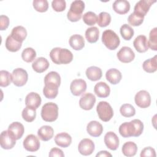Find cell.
I'll return each instance as SVG.
<instances>
[{
    "instance_id": "cell-1",
    "label": "cell",
    "mask_w": 157,
    "mask_h": 157,
    "mask_svg": "<svg viewBox=\"0 0 157 157\" xmlns=\"http://www.w3.org/2000/svg\"><path fill=\"white\" fill-rule=\"evenodd\" d=\"M144 130L143 123L138 119H134L129 122H124L119 127L120 135L124 137H138L141 135Z\"/></svg>"
},
{
    "instance_id": "cell-2",
    "label": "cell",
    "mask_w": 157,
    "mask_h": 157,
    "mask_svg": "<svg viewBox=\"0 0 157 157\" xmlns=\"http://www.w3.org/2000/svg\"><path fill=\"white\" fill-rule=\"evenodd\" d=\"M50 57L56 64H69L73 59V55L69 50L60 47L53 48L50 52Z\"/></svg>"
},
{
    "instance_id": "cell-3",
    "label": "cell",
    "mask_w": 157,
    "mask_h": 157,
    "mask_svg": "<svg viewBox=\"0 0 157 157\" xmlns=\"http://www.w3.org/2000/svg\"><path fill=\"white\" fill-rule=\"evenodd\" d=\"M58 117V107L53 102L45 104L41 110V117L43 120L47 122H53Z\"/></svg>"
},
{
    "instance_id": "cell-4",
    "label": "cell",
    "mask_w": 157,
    "mask_h": 157,
    "mask_svg": "<svg viewBox=\"0 0 157 157\" xmlns=\"http://www.w3.org/2000/svg\"><path fill=\"white\" fill-rule=\"evenodd\" d=\"M85 9V3L81 0L74 1L71 4L69 10L67 12V17L72 22H75L80 20L82 15Z\"/></svg>"
},
{
    "instance_id": "cell-5",
    "label": "cell",
    "mask_w": 157,
    "mask_h": 157,
    "mask_svg": "<svg viewBox=\"0 0 157 157\" xmlns=\"http://www.w3.org/2000/svg\"><path fill=\"white\" fill-rule=\"evenodd\" d=\"M102 42L110 50H115L120 45V40L118 35L111 29L105 30L102 35Z\"/></svg>"
},
{
    "instance_id": "cell-6",
    "label": "cell",
    "mask_w": 157,
    "mask_h": 157,
    "mask_svg": "<svg viewBox=\"0 0 157 157\" xmlns=\"http://www.w3.org/2000/svg\"><path fill=\"white\" fill-rule=\"evenodd\" d=\"M99 118L104 122H107L112 118L113 111L111 105L106 101H100L96 107Z\"/></svg>"
},
{
    "instance_id": "cell-7",
    "label": "cell",
    "mask_w": 157,
    "mask_h": 157,
    "mask_svg": "<svg viewBox=\"0 0 157 157\" xmlns=\"http://www.w3.org/2000/svg\"><path fill=\"white\" fill-rule=\"evenodd\" d=\"M16 144V139L13 134L9 130L2 131L0 135V144L3 149L12 148Z\"/></svg>"
},
{
    "instance_id": "cell-8",
    "label": "cell",
    "mask_w": 157,
    "mask_h": 157,
    "mask_svg": "<svg viewBox=\"0 0 157 157\" xmlns=\"http://www.w3.org/2000/svg\"><path fill=\"white\" fill-rule=\"evenodd\" d=\"M28 75L26 70L22 68L15 69L12 73V80L13 83L17 86L25 85L28 81Z\"/></svg>"
},
{
    "instance_id": "cell-9",
    "label": "cell",
    "mask_w": 157,
    "mask_h": 157,
    "mask_svg": "<svg viewBox=\"0 0 157 157\" xmlns=\"http://www.w3.org/2000/svg\"><path fill=\"white\" fill-rule=\"evenodd\" d=\"M136 104L142 109L147 108L151 104V97L149 93L145 90H140L136 93L134 98Z\"/></svg>"
},
{
    "instance_id": "cell-10",
    "label": "cell",
    "mask_w": 157,
    "mask_h": 157,
    "mask_svg": "<svg viewBox=\"0 0 157 157\" xmlns=\"http://www.w3.org/2000/svg\"><path fill=\"white\" fill-rule=\"evenodd\" d=\"M23 147L25 149L30 152L37 151L40 147V142L35 135H28L23 140Z\"/></svg>"
},
{
    "instance_id": "cell-11",
    "label": "cell",
    "mask_w": 157,
    "mask_h": 157,
    "mask_svg": "<svg viewBox=\"0 0 157 157\" xmlns=\"http://www.w3.org/2000/svg\"><path fill=\"white\" fill-rule=\"evenodd\" d=\"M94 144L90 139H83L78 144V152L84 156H88L92 154L94 150Z\"/></svg>"
},
{
    "instance_id": "cell-12",
    "label": "cell",
    "mask_w": 157,
    "mask_h": 157,
    "mask_svg": "<svg viewBox=\"0 0 157 157\" xmlns=\"http://www.w3.org/2000/svg\"><path fill=\"white\" fill-rule=\"evenodd\" d=\"M156 1L140 0L136 4L134 8V12L144 17L148 12L151 6Z\"/></svg>"
},
{
    "instance_id": "cell-13",
    "label": "cell",
    "mask_w": 157,
    "mask_h": 157,
    "mask_svg": "<svg viewBox=\"0 0 157 157\" xmlns=\"http://www.w3.org/2000/svg\"><path fill=\"white\" fill-rule=\"evenodd\" d=\"M117 56L119 61L123 63L131 62L135 58L134 52L129 47H123L117 53Z\"/></svg>"
},
{
    "instance_id": "cell-14",
    "label": "cell",
    "mask_w": 157,
    "mask_h": 157,
    "mask_svg": "<svg viewBox=\"0 0 157 157\" xmlns=\"http://www.w3.org/2000/svg\"><path fill=\"white\" fill-rule=\"evenodd\" d=\"M96 102V97L94 94L90 93H85L82 96L79 100L80 107L85 110H91Z\"/></svg>"
},
{
    "instance_id": "cell-15",
    "label": "cell",
    "mask_w": 157,
    "mask_h": 157,
    "mask_svg": "<svg viewBox=\"0 0 157 157\" xmlns=\"http://www.w3.org/2000/svg\"><path fill=\"white\" fill-rule=\"evenodd\" d=\"M70 90L74 96H80L86 90V83L83 79H75L70 85Z\"/></svg>"
},
{
    "instance_id": "cell-16",
    "label": "cell",
    "mask_w": 157,
    "mask_h": 157,
    "mask_svg": "<svg viewBox=\"0 0 157 157\" xmlns=\"http://www.w3.org/2000/svg\"><path fill=\"white\" fill-rule=\"evenodd\" d=\"M104 140L107 147L111 150H116L119 146V139L112 131H109L105 134Z\"/></svg>"
},
{
    "instance_id": "cell-17",
    "label": "cell",
    "mask_w": 157,
    "mask_h": 157,
    "mask_svg": "<svg viewBox=\"0 0 157 157\" xmlns=\"http://www.w3.org/2000/svg\"><path fill=\"white\" fill-rule=\"evenodd\" d=\"M41 98L39 94L35 92H31L28 94L25 98V104L26 106L33 109H37L41 104Z\"/></svg>"
},
{
    "instance_id": "cell-18",
    "label": "cell",
    "mask_w": 157,
    "mask_h": 157,
    "mask_svg": "<svg viewBox=\"0 0 157 157\" xmlns=\"http://www.w3.org/2000/svg\"><path fill=\"white\" fill-rule=\"evenodd\" d=\"M135 49L139 53H144L148 50V40L144 35H139L136 37L133 42Z\"/></svg>"
},
{
    "instance_id": "cell-19",
    "label": "cell",
    "mask_w": 157,
    "mask_h": 157,
    "mask_svg": "<svg viewBox=\"0 0 157 157\" xmlns=\"http://www.w3.org/2000/svg\"><path fill=\"white\" fill-rule=\"evenodd\" d=\"M88 133L93 137H99L101 135L103 131L102 124L97 121H91L86 126Z\"/></svg>"
},
{
    "instance_id": "cell-20",
    "label": "cell",
    "mask_w": 157,
    "mask_h": 157,
    "mask_svg": "<svg viewBox=\"0 0 157 157\" xmlns=\"http://www.w3.org/2000/svg\"><path fill=\"white\" fill-rule=\"evenodd\" d=\"M113 10L120 15L128 13L130 9V4L126 0H117L112 5Z\"/></svg>"
},
{
    "instance_id": "cell-21",
    "label": "cell",
    "mask_w": 157,
    "mask_h": 157,
    "mask_svg": "<svg viewBox=\"0 0 157 157\" xmlns=\"http://www.w3.org/2000/svg\"><path fill=\"white\" fill-rule=\"evenodd\" d=\"M49 66V62L44 57H39L36 58L32 64L33 70L37 73L44 72L48 68Z\"/></svg>"
},
{
    "instance_id": "cell-22",
    "label": "cell",
    "mask_w": 157,
    "mask_h": 157,
    "mask_svg": "<svg viewBox=\"0 0 157 157\" xmlns=\"http://www.w3.org/2000/svg\"><path fill=\"white\" fill-rule=\"evenodd\" d=\"M55 142L60 147L66 148L71 145L72 142V137L66 132H61L57 134L55 137Z\"/></svg>"
},
{
    "instance_id": "cell-23",
    "label": "cell",
    "mask_w": 157,
    "mask_h": 157,
    "mask_svg": "<svg viewBox=\"0 0 157 157\" xmlns=\"http://www.w3.org/2000/svg\"><path fill=\"white\" fill-rule=\"evenodd\" d=\"M94 91L99 98H107L110 94V89L106 83L100 82L95 85Z\"/></svg>"
},
{
    "instance_id": "cell-24",
    "label": "cell",
    "mask_w": 157,
    "mask_h": 157,
    "mask_svg": "<svg viewBox=\"0 0 157 157\" xmlns=\"http://www.w3.org/2000/svg\"><path fill=\"white\" fill-rule=\"evenodd\" d=\"M53 129L52 126L48 125L42 126L37 131L38 137L42 141H48L50 140L53 137Z\"/></svg>"
},
{
    "instance_id": "cell-25",
    "label": "cell",
    "mask_w": 157,
    "mask_h": 157,
    "mask_svg": "<svg viewBox=\"0 0 157 157\" xmlns=\"http://www.w3.org/2000/svg\"><path fill=\"white\" fill-rule=\"evenodd\" d=\"M10 36L15 40L22 43L27 36V31L23 26H17L12 29Z\"/></svg>"
},
{
    "instance_id": "cell-26",
    "label": "cell",
    "mask_w": 157,
    "mask_h": 157,
    "mask_svg": "<svg viewBox=\"0 0 157 157\" xmlns=\"http://www.w3.org/2000/svg\"><path fill=\"white\" fill-rule=\"evenodd\" d=\"M105 77L107 80L111 84L116 85L120 82L122 75L120 71L115 68H112L106 72Z\"/></svg>"
},
{
    "instance_id": "cell-27",
    "label": "cell",
    "mask_w": 157,
    "mask_h": 157,
    "mask_svg": "<svg viewBox=\"0 0 157 157\" xmlns=\"http://www.w3.org/2000/svg\"><path fill=\"white\" fill-rule=\"evenodd\" d=\"M70 46L75 50H80L85 46V40L81 35L74 34L69 38Z\"/></svg>"
},
{
    "instance_id": "cell-28",
    "label": "cell",
    "mask_w": 157,
    "mask_h": 157,
    "mask_svg": "<svg viewBox=\"0 0 157 157\" xmlns=\"http://www.w3.org/2000/svg\"><path fill=\"white\" fill-rule=\"evenodd\" d=\"M8 130L10 131L15 136L16 140H18L23 136L25 131L23 125L18 121L12 123L8 127Z\"/></svg>"
},
{
    "instance_id": "cell-29",
    "label": "cell",
    "mask_w": 157,
    "mask_h": 157,
    "mask_svg": "<svg viewBox=\"0 0 157 157\" xmlns=\"http://www.w3.org/2000/svg\"><path fill=\"white\" fill-rule=\"evenodd\" d=\"M87 78L91 81H97L102 77V70L96 66H90L86 70Z\"/></svg>"
},
{
    "instance_id": "cell-30",
    "label": "cell",
    "mask_w": 157,
    "mask_h": 157,
    "mask_svg": "<svg viewBox=\"0 0 157 157\" xmlns=\"http://www.w3.org/2000/svg\"><path fill=\"white\" fill-rule=\"evenodd\" d=\"M45 85L50 84L59 86L61 83V77L59 74L55 71L48 72L44 77Z\"/></svg>"
},
{
    "instance_id": "cell-31",
    "label": "cell",
    "mask_w": 157,
    "mask_h": 157,
    "mask_svg": "<svg viewBox=\"0 0 157 157\" xmlns=\"http://www.w3.org/2000/svg\"><path fill=\"white\" fill-rule=\"evenodd\" d=\"M122 152L126 156L131 157L134 156L137 151V145L133 142H127L123 145Z\"/></svg>"
},
{
    "instance_id": "cell-32",
    "label": "cell",
    "mask_w": 157,
    "mask_h": 157,
    "mask_svg": "<svg viewBox=\"0 0 157 157\" xmlns=\"http://www.w3.org/2000/svg\"><path fill=\"white\" fill-rule=\"evenodd\" d=\"M58 87L56 85L47 84L43 88V94L47 99H52L55 98L58 93Z\"/></svg>"
},
{
    "instance_id": "cell-33",
    "label": "cell",
    "mask_w": 157,
    "mask_h": 157,
    "mask_svg": "<svg viewBox=\"0 0 157 157\" xmlns=\"http://www.w3.org/2000/svg\"><path fill=\"white\" fill-rule=\"evenodd\" d=\"M99 31L96 26L88 28L85 31V37L90 43H95L99 39Z\"/></svg>"
},
{
    "instance_id": "cell-34",
    "label": "cell",
    "mask_w": 157,
    "mask_h": 157,
    "mask_svg": "<svg viewBox=\"0 0 157 157\" xmlns=\"http://www.w3.org/2000/svg\"><path fill=\"white\" fill-rule=\"evenodd\" d=\"M142 67L143 69L148 73L155 72L157 70L156 55L145 60L142 64Z\"/></svg>"
},
{
    "instance_id": "cell-35",
    "label": "cell",
    "mask_w": 157,
    "mask_h": 157,
    "mask_svg": "<svg viewBox=\"0 0 157 157\" xmlns=\"http://www.w3.org/2000/svg\"><path fill=\"white\" fill-rule=\"evenodd\" d=\"M5 45L7 50L11 52H16L20 49L22 43L15 40L9 35L6 38Z\"/></svg>"
},
{
    "instance_id": "cell-36",
    "label": "cell",
    "mask_w": 157,
    "mask_h": 157,
    "mask_svg": "<svg viewBox=\"0 0 157 157\" xmlns=\"http://www.w3.org/2000/svg\"><path fill=\"white\" fill-rule=\"evenodd\" d=\"M22 117L27 122H32L36 117V111L35 109L26 106L22 111Z\"/></svg>"
},
{
    "instance_id": "cell-37",
    "label": "cell",
    "mask_w": 157,
    "mask_h": 157,
    "mask_svg": "<svg viewBox=\"0 0 157 157\" xmlns=\"http://www.w3.org/2000/svg\"><path fill=\"white\" fill-rule=\"evenodd\" d=\"M36 57V52L31 47H28L24 49L21 53V58L26 63H31L34 60Z\"/></svg>"
},
{
    "instance_id": "cell-38",
    "label": "cell",
    "mask_w": 157,
    "mask_h": 157,
    "mask_svg": "<svg viewBox=\"0 0 157 157\" xmlns=\"http://www.w3.org/2000/svg\"><path fill=\"white\" fill-rule=\"evenodd\" d=\"M120 32L122 37L126 40H130L134 36V29L128 24L123 25L120 29Z\"/></svg>"
},
{
    "instance_id": "cell-39",
    "label": "cell",
    "mask_w": 157,
    "mask_h": 157,
    "mask_svg": "<svg viewBox=\"0 0 157 157\" xmlns=\"http://www.w3.org/2000/svg\"><path fill=\"white\" fill-rule=\"evenodd\" d=\"M111 21L110 15L105 12H101L98 17L97 23L100 27H105L108 26Z\"/></svg>"
},
{
    "instance_id": "cell-40",
    "label": "cell",
    "mask_w": 157,
    "mask_h": 157,
    "mask_svg": "<svg viewBox=\"0 0 157 157\" xmlns=\"http://www.w3.org/2000/svg\"><path fill=\"white\" fill-rule=\"evenodd\" d=\"M120 112L121 115L124 117H131L135 115L136 110L134 107L130 104H124L120 109Z\"/></svg>"
},
{
    "instance_id": "cell-41",
    "label": "cell",
    "mask_w": 157,
    "mask_h": 157,
    "mask_svg": "<svg viewBox=\"0 0 157 157\" xmlns=\"http://www.w3.org/2000/svg\"><path fill=\"white\" fill-rule=\"evenodd\" d=\"M148 45L151 50L154 51L157 50V28H154L150 31Z\"/></svg>"
},
{
    "instance_id": "cell-42",
    "label": "cell",
    "mask_w": 157,
    "mask_h": 157,
    "mask_svg": "<svg viewBox=\"0 0 157 157\" xmlns=\"http://www.w3.org/2000/svg\"><path fill=\"white\" fill-rule=\"evenodd\" d=\"M12 80V75L7 71L2 70L0 71V86L2 87H6L9 86Z\"/></svg>"
},
{
    "instance_id": "cell-43",
    "label": "cell",
    "mask_w": 157,
    "mask_h": 157,
    "mask_svg": "<svg viewBox=\"0 0 157 157\" xmlns=\"http://www.w3.org/2000/svg\"><path fill=\"white\" fill-rule=\"evenodd\" d=\"M97 20L98 17L96 14L93 12H87L83 15V21L86 25L88 26H92L95 25L97 22Z\"/></svg>"
},
{
    "instance_id": "cell-44",
    "label": "cell",
    "mask_w": 157,
    "mask_h": 157,
    "mask_svg": "<svg viewBox=\"0 0 157 157\" xmlns=\"http://www.w3.org/2000/svg\"><path fill=\"white\" fill-rule=\"evenodd\" d=\"M33 4L34 9L39 12H46L48 8V3L47 0H34Z\"/></svg>"
},
{
    "instance_id": "cell-45",
    "label": "cell",
    "mask_w": 157,
    "mask_h": 157,
    "mask_svg": "<svg viewBox=\"0 0 157 157\" xmlns=\"http://www.w3.org/2000/svg\"><path fill=\"white\" fill-rule=\"evenodd\" d=\"M144 19V17H142L133 12L129 15L128 18V21L129 25L133 26H140L143 23Z\"/></svg>"
},
{
    "instance_id": "cell-46",
    "label": "cell",
    "mask_w": 157,
    "mask_h": 157,
    "mask_svg": "<svg viewBox=\"0 0 157 157\" xmlns=\"http://www.w3.org/2000/svg\"><path fill=\"white\" fill-rule=\"evenodd\" d=\"M52 7L56 12H63L66 9V3L64 0H53L52 2Z\"/></svg>"
},
{
    "instance_id": "cell-47",
    "label": "cell",
    "mask_w": 157,
    "mask_h": 157,
    "mask_svg": "<svg viewBox=\"0 0 157 157\" xmlns=\"http://www.w3.org/2000/svg\"><path fill=\"white\" fill-rule=\"evenodd\" d=\"M140 156L141 157H155V150L151 147H145L141 151Z\"/></svg>"
},
{
    "instance_id": "cell-48",
    "label": "cell",
    "mask_w": 157,
    "mask_h": 157,
    "mask_svg": "<svg viewBox=\"0 0 157 157\" xmlns=\"http://www.w3.org/2000/svg\"><path fill=\"white\" fill-rule=\"evenodd\" d=\"M9 25V18L7 16L1 15L0 16V29L6 30Z\"/></svg>"
},
{
    "instance_id": "cell-49",
    "label": "cell",
    "mask_w": 157,
    "mask_h": 157,
    "mask_svg": "<svg viewBox=\"0 0 157 157\" xmlns=\"http://www.w3.org/2000/svg\"><path fill=\"white\" fill-rule=\"evenodd\" d=\"M48 156L50 157H55V156H58V157H64V154L63 153V151L58 148H53L50 150V153Z\"/></svg>"
},
{
    "instance_id": "cell-50",
    "label": "cell",
    "mask_w": 157,
    "mask_h": 157,
    "mask_svg": "<svg viewBox=\"0 0 157 157\" xmlns=\"http://www.w3.org/2000/svg\"><path fill=\"white\" fill-rule=\"evenodd\" d=\"M97 157L98 156H112V155L109 153L108 151H99L98 153L96 154V155Z\"/></svg>"
}]
</instances>
